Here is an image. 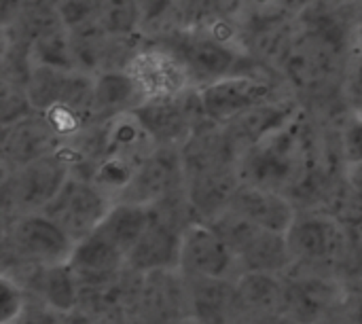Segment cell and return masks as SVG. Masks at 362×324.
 <instances>
[{
  "instance_id": "cell-3",
  "label": "cell",
  "mask_w": 362,
  "mask_h": 324,
  "mask_svg": "<svg viewBox=\"0 0 362 324\" xmlns=\"http://www.w3.org/2000/svg\"><path fill=\"white\" fill-rule=\"evenodd\" d=\"M197 93L206 119L218 125H229L238 117L284 98L278 79H269V72L227 74L199 85Z\"/></svg>"
},
{
  "instance_id": "cell-34",
  "label": "cell",
  "mask_w": 362,
  "mask_h": 324,
  "mask_svg": "<svg viewBox=\"0 0 362 324\" xmlns=\"http://www.w3.org/2000/svg\"><path fill=\"white\" fill-rule=\"evenodd\" d=\"M333 2H337V4H361L362 0H333Z\"/></svg>"
},
{
  "instance_id": "cell-20",
  "label": "cell",
  "mask_w": 362,
  "mask_h": 324,
  "mask_svg": "<svg viewBox=\"0 0 362 324\" xmlns=\"http://www.w3.org/2000/svg\"><path fill=\"white\" fill-rule=\"evenodd\" d=\"M148 223H151V206L115 202L98 229L129 257V253L138 244Z\"/></svg>"
},
{
  "instance_id": "cell-2",
  "label": "cell",
  "mask_w": 362,
  "mask_h": 324,
  "mask_svg": "<svg viewBox=\"0 0 362 324\" xmlns=\"http://www.w3.org/2000/svg\"><path fill=\"white\" fill-rule=\"evenodd\" d=\"M74 250L72 238L45 212H32L2 225V270L19 263L62 265Z\"/></svg>"
},
{
  "instance_id": "cell-4",
  "label": "cell",
  "mask_w": 362,
  "mask_h": 324,
  "mask_svg": "<svg viewBox=\"0 0 362 324\" xmlns=\"http://www.w3.org/2000/svg\"><path fill=\"white\" fill-rule=\"evenodd\" d=\"M123 70L132 76L144 102L174 98L199 87L182 57L159 40L142 42Z\"/></svg>"
},
{
  "instance_id": "cell-25",
  "label": "cell",
  "mask_w": 362,
  "mask_h": 324,
  "mask_svg": "<svg viewBox=\"0 0 362 324\" xmlns=\"http://www.w3.org/2000/svg\"><path fill=\"white\" fill-rule=\"evenodd\" d=\"M344 98L350 104V108L362 110V47L356 45L352 51L346 72H344Z\"/></svg>"
},
{
  "instance_id": "cell-29",
  "label": "cell",
  "mask_w": 362,
  "mask_h": 324,
  "mask_svg": "<svg viewBox=\"0 0 362 324\" xmlns=\"http://www.w3.org/2000/svg\"><path fill=\"white\" fill-rule=\"evenodd\" d=\"M30 6V0H0V13H2V28L13 25Z\"/></svg>"
},
{
  "instance_id": "cell-32",
  "label": "cell",
  "mask_w": 362,
  "mask_h": 324,
  "mask_svg": "<svg viewBox=\"0 0 362 324\" xmlns=\"http://www.w3.org/2000/svg\"><path fill=\"white\" fill-rule=\"evenodd\" d=\"M248 324H301L297 323L295 318H291L288 314L280 312V314H274V316H265V318H259V320H252Z\"/></svg>"
},
{
  "instance_id": "cell-9",
  "label": "cell",
  "mask_w": 362,
  "mask_h": 324,
  "mask_svg": "<svg viewBox=\"0 0 362 324\" xmlns=\"http://www.w3.org/2000/svg\"><path fill=\"white\" fill-rule=\"evenodd\" d=\"M136 324H172L191 318L189 287L180 270L138 272Z\"/></svg>"
},
{
  "instance_id": "cell-28",
  "label": "cell",
  "mask_w": 362,
  "mask_h": 324,
  "mask_svg": "<svg viewBox=\"0 0 362 324\" xmlns=\"http://www.w3.org/2000/svg\"><path fill=\"white\" fill-rule=\"evenodd\" d=\"M344 314L352 324H362V282L348 287V299L344 306Z\"/></svg>"
},
{
  "instance_id": "cell-27",
  "label": "cell",
  "mask_w": 362,
  "mask_h": 324,
  "mask_svg": "<svg viewBox=\"0 0 362 324\" xmlns=\"http://www.w3.org/2000/svg\"><path fill=\"white\" fill-rule=\"evenodd\" d=\"M11 324H62V314L53 312L49 306H45L40 299L30 295V301L21 316Z\"/></svg>"
},
{
  "instance_id": "cell-16",
  "label": "cell",
  "mask_w": 362,
  "mask_h": 324,
  "mask_svg": "<svg viewBox=\"0 0 362 324\" xmlns=\"http://www.w3.org/2000/svg\"><path fill=\"white\" fill-rule=\"evenodd\" d=\"M301 110H303V106L299 104L297 98L284 96V98H278L265 106H259V108L238 117L235 121H231L227 125V129L242 155V151H246L248 146L257 144L265 136L288 125Z\"/></svg>"
},
{
  "instance_id": "cell-24",
  "label": "cell",
  "mask_w": 362,
  "mask_h": 324,
  "mask_svg": "<svg viewBox=\"0 0 362 324\" xmlns=\"http://www.w3.org/2000/svg\"><path fill=\"white\" fill-rule=\"evenodd\" d=\"M53 8L68 30L95 21V0H55Z\"/></svg>"
},
{
  "instance_id": "cell-35",
  "label": "cell",
  "mask_w": 362,
  "mask_h": 324,
  "mask_svg": "<svg viewBox=\"0 0 362 324\" xmlns=\"http://www.w3.org/2000/svg\"><path fill=\"white\" fill-rule=\"evenodd\" d=\"M172 324H199V323H195L193 318H185V320H178V323H172Z\"/></svg>"
},
{
  "instance_id": "cell-6",
  "label": "cell",
  "mask_w": 362,
  "mask_h": 324,
  "mask_svg": "<svg viewBox=\"0 0 362 324\" xmlns=\"http://www.w3.org/2000/svg\"><path fill=\"white\" fill-rule=\"evenodd\" d=\"M112 204L115 199L91 178L72 174L42 212L76 244L100 227Z\"/></svg>"
},
{
  "instance_id": "cell-10",
  "label": "cell",
  "mask_w": 362,
  "mask_h": 324,
  "mask_svg": "<svg viewBox=\"0 0 362 324\" xmlns=\"http://www.w3.org/2000/svg\"><path fill=\"white\" fill-rule=\"evenodd\" d=\"M187 278H238V259L227 242L206 223L191 221L182 236L180 267Z\"/></svg>"
},
{
  "instance_id": "cell-23",
  "label": "cell",
  "mask_w": 362,
  "mask_h": 324,
  "mask_svg": "<svg viewBox=\"0 0 362 324\" xmlns=\"http://www.w3.org/2000/svg\"><path fill=\"white\" fill-rule=\"evenodd\" d=\"M0 297H2V301H0V308H2L0 324L15 323L30 301V293L21 284L11 280L8 276L0 278Z\"/></svg>"
},
{
  "instance_id": "cell-18",
  "label": "cell",
  "mask_w": 362,
  "mask_h": 324,
  "mask_svg": "<svg viewBox=\"0 0 362 324\" xmlns=\"http://www.w3.org/2000/svg\"><path fill=\"white\" fill-rule=\"evenodd\" d=\"M293 265H295V261H293V253H291L286 233L269 231L263 227L238 253L240 274L265 272V274L286 276L293 270Z\"/></svg>"
},
{
  "instance_id": "cell-31",
  "label": "cell",
  "mask_w": 362,
  "mask_h": 324,
  "mask_svg": "<svg viewBox=\"0 0 362 324\" xmlns=\"http://www.w3.org/2000/svg\"><path fill=\"white\" fill-rule=\"evenodd\" d=\"M62 324H100L98 320H93L89 314L81 312V310H74L70 314H64L62 316Z\"/></svg>"
},
{
  "instance_id": "cell-13",
  "label": "cell",
  "mask_w": 362,
  "mask_h": 324,
  "mask_svg": "<svg viewBox=\"0 0 362 324\" xmlns=\"http://www.w3.org/2000/svg\"><path fill=\"white\" fill-rule=\"evenodd\" d=\"M227 208H231L233 212L242 214L244 219H248L250 223L263 229L280 231V233H286L291 229L299 212L297 204L286 193L248 185V183H242L235 189Z\"/></svg>"
},
{
  "instance_id": "cell-1",
  "label": "cell",
  "mask_w": 362,
  "mask_h": 324,
  "mask_svg": "<svg viewBox=\"0 0 362 324\" xmlns=\"http://www.w3.org/2000/svg\"><path fill=\"white\" fill-rule=\"evenodd\" d=\"M72 176V159L62 144L13 172L2 174V225L17 216L42 212Z\"/></svg>"
},
{
  "instance_id": "cell-19",
  "label": "cell",
  "mask_w": 362,
  "mask_h": 324,
  "mask_svg": "<svg viewBox=\"0 0 362 324\" xmlns=\"http://www.w3.org/2000/svg\"><path fill=\"white\" fill-rule=\"evenodd\" d=\"M142 102H144V98L140 96L136 83L123 68L102 70L95 74V85H93L95 123H102V121L123 115V112H132Z\"/></svg>"
},
{
  "instance_id": "cell-12",
  "label": "cell",
  "mask_w": 362,
  "mask_h": 324,
  "mask_svg": "<svg viewBox=\"0 0 362 324\" xmlns=\"http://www.w3.org/2000/svg\"><path fill=\"white\" fill-rule=\"evenodd\" d=\"M68 265L81 287H102L127 270V255L100 229L74 244Z\"/></svg>"
},
{
  "instance_id": "cell-15",
  "label": "cell",
  "mask_w": 362,
  "mask_h": 324,
  "mask_svg": "<svg viewBox=\"0 0 362 324\" xmlns=\"http://www.w3.org/2000/svg\"><path fill=\"white\" fill-rule=\"evenodd\" d=\"M240 185L242 180L238 174V166L216 168V170L187 176L185 189H187V197H189L195 219L208 221L216 216L218 212H223L229 206Z\"/></svg>"
},
{
  "instance_id": "cell-17",
  "label": "cell",
  "mask_w": 362,
  "mask_h": 324,
  "mask_svg": "<svg viewBox=\"0 0 362 324\" xmlns=\"http://www.w3.org/2000/svg\"><path fill=\"white\" fill-rule=\"evenodd\" d=\"M235 287L244 324L284 312V276L246 272L235 278Z\"/></svg>"
},
{
  "instance_id": "cell-7",
  "label": "cell",
  "mask_w": 362,
  "mask_h": 324,
  "mask_svg": "<svg viewBox=\"0 0 362 324\" xmlns=\"http://www.w3.org/2000/svg\"><path fill=\"white\" fill-rule=\"evenodd\" d=\"M187 174L180 146H157L132 174L129 183L119 191L115 202L153 206L178 191H185Z\"/></svg>"
},
{
  "instance_id": "cell-14",
  "label": "cell",
  "mask_w": 362,
  "mask_h": 324,
  "mask_svg": "<svg viewBox=\"0 0 362 324\" xmlns=\"http://www.w3.org/2000/svg\"><path fill=\"white\" fill-rule=\"evenodd\" d=\"M187 287L189 310L195 323L244 324L235 278H187Z\"/></svg>"
},
{
  "instance_id": "cell-11",
  "label": "cell",
  "mask_w": 362,
  "mask_h": 324,
  "mask_svg": "<svg viewBox=\"0 0 362 324\" xmlns=\"http://www.w3.org/2000/svg\"><path fill=\"white\" fill-rule=\"evenodd\" d=\"M62 144L64 140L53 132L42 115L32 112L17 119L2 127V174L49 155Z\"/></svg>"
},
{
  "instance_id": "cell-33",
  "label": "cell",
  "mask_w": 362,
  "mask_h": 324,
  "mask_svg": "<svg viewBox=\"0 0 362 324\" xmlns=\"http://www.w3.org/2000/svg\"><path fill=\"white\" fill-rule=\"evenodd\" d=\"M322 324H352V323H350V318H348V316L344 314V310H341L339 314H335L333 318H329L327 323H322Z\"/></svg>"
},
{
  "instance_id": "cell-30",
  "label": "cell",
  "mask_w": 362,
  "mask_h": 324,
  "mask_svg": "<svg viewBox=\"0 0 362 324\" xmlns=\"http://www.w3.org/2000/svg\"><path fill=\"white\" fill-rule=\"evenodd\" d=\"M344 180H346L348 189L352 191L354 199L362 206V161H358V163H348L344 168Z\"/></svg>"
},
{
  "instance_id": "cell-5",
  "label": "cell",
  "mask_w": 362,
  "mask_h": 324,
  "mask_svg": "<svg viewBox=\"0 0 362 324\" xmlns=\"http://www.w3.org/2000/svg\"><path fill=\"white\" fill-rule=\"evenodd\" d=\"M284 282V314L301 324L327 323L344 310L348 299V284L331 274L293 267Z\"/></svg>"
},
{
  "instance_id": "cell-22",
  "label": "cell",
  "mask_w": 362,
  "mask_h": 324,
  "mask_svg": "<svg viewBox=\"0 0 362 324\" xmlns=\"http://www.w3.org/2000/svg\"><path fill=\"white\" fill-rule=\"evenodd\" d=\"M339 153H341L346 166L362 161V110L350 108L348 117L341 121Z\"/></svg>"
},
{
  "instance_id": "cell-21",
  "label": "cell",
  "mask_w": 362,
  "mask_h": 324,
  "mask_svg": "<svg viewBox=\"0 0 362 324\" xmlns=\"http://www.w3.org/2000/svg\"><path fill=\"white\" fill-rule=\"evenodd\" d=\"M95 21L115 38H138L144 34L136 0H95Z\"/></svg>"
},
{
  "instance_id": "cell-26",
  "label": "cell",
  "mask_w": 362,
  "mask_h": 324,
  "mask_svg": "<svg viewBox=\"0 0 362 324\" xmlns=\"http://www.w3.org/2000/svg\"><path fill=\"white\" fill-rule=\"evenodd\" d=\"M136 4H138L140 15H142L144 32H148L151 28L157 30L161 25H168V21L174 23L176 0H136Z\"/></svg>"
},
{
  "instance_id": "cell-8",
  "label": "cell",
  "mask_w": 362,
  "mask_h": 324,
  "mask_svg": "<svg viewBox=\"0 0 362 324\" xmlns=\"http://www.w3.org/2000/svg\"><path fill=\"white\" fill-rule=\"evenodd\" d=\"M134 112L157 146H182L206 121L197 87L174 98L146 100Z\"/></svg>"
}]
</instances>
